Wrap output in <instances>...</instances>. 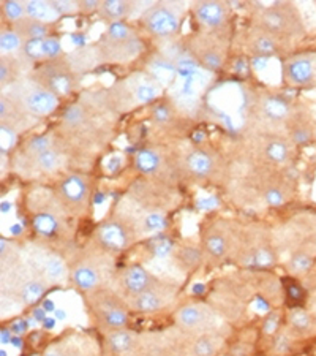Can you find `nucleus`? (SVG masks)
<instances>
[{
    "mask_svg": "<svg viewBox=\"0 0 316 356\" xmlns=\"http://www.w3.org/2000/svg\"><path fill=\"white\" fill-rule=\"evenodd\" d=\"M261 111L272 122H283L291 118V105L280 95H267L261 102Z\"/></svg>",
    "mask_w": 316,
    "mask_h": 356,
    "instance_id": "cd10ccee",
    "label": "nucleus"
},
{
    "mask_svg": "<svg viewBox=\"0 0 316 356\" xmlns=\"http://www.w3.org/2000/svg\"><path fill=\"white\" fill-rule=\"evenodd\" d=\"M264 200L271 206H281L286 201V191L278 184H272L264 191Z\"/></svg>",
    "mask_w": 316,
    "mask_h": 356,
    "instance_id": "ea45409f",
    "label": "nucleus"
},
{
    "mask_svg": "<svg viewBox=\"0 0 316 356\" xmlns=\"http://www.w3.org/2000/svg\"><path fill=\"white\" fill-rule=\"evenodd\" d=\"M19 74V62L11 56H2L0 59V84L5 89V86H11L18 81Z\"/></svg>",
    "mask_w": 316,
    "mask_h": 356,
    "instance_id": "72a5a7b5",
    "label": "nucleus"
},
{
    "mask_svg": "<svg viewBox=\"0 0 316 356\" xmlns=\"http://www.w3.org/2000/svg\"><path fill=\"white\" fill-rule=\"evenodd\" d=\"M277 325H278V314H272L271 317L266 320V326H264V331H266L267 334H271V332L277 331Z\"/></svg>",
    "mask_w": 316,
    "mask_h": 356,
    "instance_id": "de8ad7c7",
    "label": "nucleus"
},
{
    "mask_svg": "<svg viewBox=\"0 0 316 356\" xmlns=\"http://www.w3.org/2000/svg\"><path fill=\"white\" fill-rule=\"evenodd\" d=\"M135 165L142 175L157 176L163 168V157L162 154L153 151V149H142L136 154Z\"/></svg>",
    "mask_w": 316,
    "mask_h": 356,
    "instance_id": "7c9ffc66",
    "label": "nucleus"
},
{
    "mask_svg": "<svg viewBox=\"0 0 316 356\" xmlns=\"http://www.w3.org/2000/svg\"><path fill=\"white\" fill-rule=\"evenodd\" d=\"M162 92L158 79L144 73H136L126 78L113 89L111 103L119 110H128L144 103L153 102Z\"/></svg>",
    "mask_w": 316,
    "mask_h": 356,
    "instance_id": "39448f33",
    "label": "nucleus"
},
{
    "mask_svg": "<svg viewBox=\"0 0 316 356\" xmlns=\"http://www.w3.org/2000/svg\"><path fill=\"white\" fill-rule=\"evenodd\" d=\"M13 29L19 33L21 38L24 40H33V38H46L48 37V26L43 22H38L31 18H22L21 21L13 24Z\"/></svg>",
    "mask_w": 316,
    "mask_h": 356,
    "instance_id": "473e14b6",
    "label": "nucleus"
},
{
    "mask_svg": "<svg viewBox=\"0 0 316 356\" xmlns=\"http://www.w3.org/2000/svg\"><path fill=\"white\" fill-rule=\"evenodd\" d=\"M22 54H24V57L28 60H43L44 59V38L26 40L24 46H22Z\"/></svg>",
    "mask_w": 316,
    "mask_h": 356,
    "instance_id": "e433bc0d",
    "label": "nucleus"
},
{
    "mask_svg": "<svg viewBox=\"0 0 316 356\" xmlns=\"http://www.w3.org/2000/svg\"><path fill=\"white\" fill-rule=\"evenodd\" d=\"M56 7H57V10H59L60 15L78 13L79 2H65V0H60V2H56Z\"/></svg>",
    "mask_w": 316,
    "mask_h": 356,
    "instance_id": "a18cd8bd",
    "label": "nucleus"
},
{
    "mask_svg": "<svg viewBox=\"0 0 316 356\" xmlns=\"http://www.w3.org/2000/svg\"><path fill=\"white\" fill-rule=\"evenodd\" d=\"M185 170L194 179H208L215 171V160L206 151H192L185 157Z\"/></svg>",
    "mask_w": 316,
    "mask_h": 356,
    "instance_id": "4be33fe9",
    "label": "nucleus"
},
{
    "mask_svg": "<svg viewBox=\"0 0 316 356\" xmlns=\"http://www.w3.org/2000/svg\"><path fill=\"white\" fill-rule=\"evenodd\" d=\"M0 149H2V152L8 151V149L15 145V140H16V131L8 127V125L2 124V130H0Z\"/></svg>",
    "mask_w": 316,
    "mask_h": 356,
    "instance_id": "c03bdc74",
    "label": "nucleus"
},
{
    "mask_svg": "<svg viewBox=\"0 0 316 356\" xmlns=\"http://www.w3.org/2000/svg\"><path fill=\"white\" fill-rule=\"evenodd\" d=\"M32 78L56 97H68L78 86V73L73 70L70 62L62 59L46 60L33 72Z\"/></svg>",
    "mask_w": 316,
    "mask_h": 356,
    "instance_id": "423d86ee",
    "label": "nucleus"
},
{
    "mask_svg": "<svg viewBox=\"0 0 316 356\" xmlns=\"http://www.w3.org/2000/svg\"><path fill=\"white\" fill-rule=\"evenodd\" d=\"M33 228L43 238H53L60 232V220L54 212L51 211H40L33 217Z\"/></svg>",
    "mask_w": 316,
    "mask_h": 356,
    "instance_id": "2f4dec72",
    "label": "nucleus"
},
{
    "mask_svg": "<svg viewBox=\"0 0 316 356\" xmlns=\"http://www.w3.org/2000/svg\"><path fill=\"white\" fill-rule=\"evenodd\" d=\"M101 2H95V0H85V2H79V10L90 13V11H99Z\"/></svg>",
    "mask_w": 316,
    "mask_h": 356,
    "instance_id": "09e8293b",
    "label": "nucleus"
},
{
    "mask_svg": "<svg viewBox=\"0 0 316 356\" xmlns=\"http://www.w3.org/2000/svg\"><path fill=\"white\" fill-rule=\"evenodd\" d=\"M283 79L294 88L316 86V53L291 56L283 62Z\"/></svg>",
    "mask_w": 316,
    "mask_h": 356,
    "instance_id": "4468645a",
    "label": "nucleus"
},
{
    "mask_svg": "<svg viewBox=\"0 0 316 356\" xmlns=\"http://www.w3.org/2000/svg\"><path fill=\"white\" fill-rule=\"evenodd\" d=\"M108 269V260L101 255H83L70 268V280L79 291L88 293L105 286Z\"/></svg>",
    "mask_w": 316,
    "mask_h": 356,
    "instance_id": "1a4fd4ad",
    "label": "nucleus"
},
{
    "mask_svg": "<svg viewBox=\"0 0 316 356\" xmlns=\"http://www.w3.org/2000/svg\"><path fill=\"white\" fill-rule=\"evenodd\" d=\"M5 97H8L32 118H46L53 114L59 106V97L51 94L33 78L18 79V81L5 89Z\"/></svg>",
    "mask_w": 316,
    "mask_h": 356,
    "instance_id": "20e7f679",
    "label": "nucleus"
},
{
    "mask_svg": "<svg viewBox=\"0 0 316 356\" xmlns=\"http://www.w3.org/2000/svg\"><path fill=\"white\" fill-rule=\"evenodd\" d=\"M260 26L281 40H297L306 35V24H303L302 15L294 3L277 2L271 7L263 8L258 13Z\"/></svg>",
    "mask_w": 316,
    "mask_h": 356,
    "instance_id": "7ed1b4c3",
    "label": "nucleus"
},
{
    "mask_svg": "<svg viewBox=\"0 0 316 356\" xmlns=\"http://www.w3.org/2000/svg\"><path fill=\"white\" fill-rule=\"evenodd\" d=\"M100 64H126L142 53L144 44L126 22H111L95 44Z\"/></svg>",
    "mask_w": 316,
    "mask_h": 356,
    "instance_id": "f03ea898",
    "label": "nucleus"
},
{
    "mask_svg": "<svg viewBox=\"0 0 316 356\" xmlns=\"http://www.w3.org/2000/svg\"><path fill=\"white\" fill-rule=\"evenodd\" d=\"M292 337L290 331L286 332H281V334H277L275 336V343H274V352L278 353V355H285L290 352V348L292 346Z\"/></svg>",
    "mask_w": 316,
    "mask_h": 356,
    "instance_id": "37998d69",
    "label": "nucleus"
},
{
    "mask_svg": "<svg viewBox=\"0 0 316 356\" xmlns=\"http://www.w3.org/2000/svg\"><path fill=\"white\" fill-rule=\"evenodd\" d=\"M83 298L88 314L100 330L111 332L126 328L130 306L120 293L101 286V289L83 293Z\"/></svg>",
    "mask_w": 316,
    "mask_h": 356,
    "instance_id": "f257e3e1",
    "label": "nucleus"
},
{
    "mask_svg": "<svg viewBox=\"0 0 316 356\" xmlns=\"http://www.w3.org/2000/svg\"><path fill=\"white\" fill-rule=\"evenodd\" d=\"M158 280L160 279L155 277V275L144 266L131 265L128 268H125L124 271L119 274V293L125 298V300H130V298L141 295L142 291L151 289V286L157 284Z\"/></svg>",
    "mask_w": 316,
    "mask_h": 356,
    "instance_id": "dca6fc26",
    "label": "nucleus"
},
{
    "mask_svg": "<svg viewBox=\"0 0 316 356\" xmlns=\"http://www.w3.org/2000/svg\"><path fill=\"white\" fill-rule=\"evenodd\" d=\"M288 331L294 339L312 337L316 334V317L308 309H291L288 312Z\"/></svg>",
    "mask_w": 316,
    "mask_h": 356,
    "instance_id": "412c9836",
    "label": "nucleus"
},
{
    "mask_svg": "<svg viewBox=\"0 0 316 356\" xmlns=\"http://www.w3.org/2000/svg\"><path fill=\"white\" fill-rule=\"evenodd\" d=\"M136 232L138 229L131 222L120 217H113L97 228L95 243L106 254H116V252H124L133 244Z\"/></svg>",
    "mask_w": 316,
    "mask_h": 356,
    "instance_id": "9d476101",
    "label": "nucleus"
},
{
    "mask_svg": "<svg viewBox=\"0 0 316 356\" xmlns=\"http://www.w3.org/2000/svg\"><path fill=\"white\" fill-rule=\"evenodd\" d=\"M135 10V3L128 0H103L99 8L100 18L111 22H120L128 18L131 11Z\"/></svg>",
    "mask_w": 316,
    "mask_h": 356,
    "instance_id": "bb28decb",
    "label": "nucleus"
},
{
    "mask_svg": "<svg viewBox=\"0 0 316 356\" xmlns=\"http://www.w3.org/2000/svg\"><path fill=\"white\" fill-rule=\"evenodd\" d=\"M193 16L198 24L208 32H220L228 26L229 7L225 2H217V0H201L193 5Z\"/></svg>",
    "mask_w": 316,
    "mask_h": 356,
    "instance_id": "2eb2a0df",
    "label": "nucleus"
},
{
    "mask_svg": "<svg viewBox=\"0 0 316 356\" xmlns=\"http://www.w3.org/2000/svg\"><path fill=\"white\" fill-rule=\"evenodd\" d=\"M2 13L10 22L16 24V22L21 21L22 18H26V5H24V2H15V0L3 2Z\"/></svg>",
    "mask_w": 316,
    "mask_h": 356,
    "instance_id": "4c0bfd02",
    "label": "nucleus"
},
{
    "mask_svg": "<svg viewBox=\"0 0 316 356\" xmlns=\"http://www.w3.org/2000/svg\"><path fill=\"white\" fill-rule=\"evenodd\" d=\"M203 245L206 254L214 260H223L233 247V238L225 227L214 225L206 229L203 236Z\"/></svg>",
    "mask_w": 316,
    "mask_h": 356,
    "instance_id": "f3484780",
    "label": "nucleus"
},
{
    "mask_svg": "<svg viewBox=\"0 0 316 356\" xmlns=\"http://www.w3.org/2000/svg\"><path fill=\"white\" fill-rule=\"evenodd\" d=\"M194 46H192V54L194 56L201 65L206 70L215 72L223 64V49L217 46L215 42L209 37L204 38H194Z\"/></svg>",
    "mask_w": 316,
    "mask_h": 356,
    "instance_id": "6ab92c4d",
    "label": "nucleus"
},
{
    "mask_svg": "<svg viewBox=\"0 0 316 356\" xmlns=\"http://www.w3.org/2000/svg\"><path fill=\"white\" fill-rule=\"evenodd\" d=\"M264 157L272 165H286L292 157V151L290 143L285 138H272L264 146Z\"/></svg>",
    "mask_w": 316,
    "mask_h": 356,
    "instance_id": "c756f323",
    "label": "nucleus"
},
{
    "mask_svg": "<svg viewBox=\"0 0 316 356\" xmlns=\"http://www.w3.org/2000/svg\"><path fill=\"white\" fill-rule=\"evenodd\" d=\"M177 285L165 280H158L151 289L142 291L141 295L126 300L130 306V311L140 314H153L168 307L176 300Z\"/></svg>",
    "mask_w": 316,
    "mask_h": 356,
    "instance_id": "ddd939ff",
    "label": "nucleus"
},
{
    "mask_svg": "<svg viewBox=\"0 0 316 356\" xmlns=\"http://www.w3.org/2000/svg\"><path fill=\"white\" fill-rule=\"evenodd\" d=\"M142 27L155 38H171L179 32V13L168 3L151 5L141 16Z\"/></svg>",
    "mask_w": 316,
    "mask_h": 356,
    "instance_id": "f8f14e48",
    "label": "nucleus"
},
{
    "mask_svg": "<svg viewBox=\"0 0 316 356\" xmlns=\"http://www.w3.org/2000/svg\"><path fill=\"white\" fill-rule=\"evenodd\" d=\"M62 43L59 38L56 37H46L44 38V59L54 60L62 57Z\"/></svg>",
    "mask_w": 316,
    "mask_h": 356,
    "instance_id": "a19ab883",
    "label": "nucleus"
},
{
    "mask_svg": "<svg viewBox=\"0 0 316 356\" xmlns=\"http://www.w3.org/2000/svg\"><path fill=\"white\" fill-rule=\"evenodd\" d=\"M26 5V16L31 19H35L43 24L56 22L60 18L59 10L56 7V2H43V0H28Z\"/></svg>",
    "mask_w": 316,
    "mask_h": 356,
    "instance_id": "a878e982",
    "label": "nucleus"
},
{
    "mask_svg": "<svg viewBox=\"0 0 316 356\" xmlns=\"http://www.w3.org/2000/svg\"><path fill=\"white\" fill-rule=\"evenodd\" d=\"M223 346V339L218 332H204L194 336L185 347L187 356H215Z\"/></svg>",
    "mask_w": 316,
    "mask_h": 356,
    "instance_id": "5701e85b",
    "label": "nucleus"
},
{
    "mask_svg": "<svg viewBox=\"0 0 316 356\" xmlns=\"http://www.w3.org/2000/svg\"><path fill=\"white\" fill-rule=\"evenodd\" d=\"M176 257L177 260H179L181 266L183 268L185 266L187 269H194L201 265V260H203V254L197 249V247H192V245H187V247H182L176 252Z\"/></svg>",
    "mask_w": 316,
    "mask_h": 356,
    "instance_id": "c9c22d12",
    "label": "nucleus"
},
{
    "mask_svg": "<svg viewBox=\"0 0 316 356\" xmlns=\"http://www.w3.org/2000/svg\"><path fill=\"white\" fill-rule=\"evenodd\" d=\"M312 263H313L312 255L307 254V252H297V254L291 257V260L288 263V268H290L291 273L302 274V273L308 271L310 266H312Z\"/></svg>",
    "mask_w": 316,
    "mask_h": 356,
    "instance_id": "58836bf2",
    "label": "nucleus"
},
{
    "mask_svg": "<svg viewBox=\"0 0 316 356\" xmlns=\"http://www.w3.org/2000/svg\"><path fill=\"white\" fill-rule=\"evenodd\" d=\"M138 343H140V336L126 328L106 334V348L114 356H135Z\"/></svg>",
    "mask_w": 316,
    "mask_h": 356,
    "instance_id": "aec40b11",
    "label": "nucleus"
},
{
    "mask_svg": "<svg viewBox=\"0 0 316 356\" xmlns=\"http://www.w3.org/2000/svg\"><path fill=\"white\" fill-rule=\"evenodd\" d=\"M22 46H24V40L15 29H10V31H2L0 33V51H2V56H13L18 51H22Z\"/></svg>",
    "mask_w": 316,
    "mask_h": 356,
    "instance_id": "f704fd0d",
    "label": "nucleus"
},
{
    "mask_svg": "<svg viewBox=\"0 0 316 356\" xmlns=\"http://www.w3.org/2000/svg\"><path fill=\"white\" fill-rule=\"evenodd\" d=\"M26 265L46 284H63L70 279V269L62 258L43 245H28L22 252Z\"/></svg>",
    "mask_w": 316,
    "mask_h": 356,
    "instance_id": "0eeeda50",
    "label": "nucleus"
},
{
    "mask_svg": "<svg viewBox=\"0 0 316 356\" xmlns=\"http://www.w3.org/2000/svg\"><path fill=\"white\" fill-rule=\"evenodd\" d=\"M177 330L183 334H204V332H217L220 328L222 318L214 307L204 302H187L177 309L174 315Z\"/></svg>",
    "mask_w": 316,
    "mask_h": 356,
    "instance_id": "6e6552de",
    "label": "nucleus"
},
{
    "mask_svg": "<svg viewBox=\"0 0 316 356\" xmlns=\"http://www.w3.org/2000/svg\"><path fill=\"white\" fill-rule=\"evenodd\" d=\"M308 311L312 312L315 317H316V290L312 293V295H310V298H308Z\"/></svg>",
    "mask_w": 316,
    "mask_h": 356,
    "instance_id": "8fccbe9b",
    "label": "nucleus"
},
{
    "mask_svg": "<svg viewBox=\"0 0 316 356\" xmlns=\"http://www.w3.org/2000/svg\"><path fill=\"white\" fill-rule=\"evenodd\" d=\"M28 162H31L33 166L38 171H42V173L46 175H51V173H56L57 170L60 168L65 162V157H63V154L57 149L56 146L46 149V151L40 152L38 156L32 157V159H27Z\"/></svg>",
    "mask_w": 316,
    "mask_h": 356,
    "instance_id": "c85d7f7f",
    "label": "nucleus"
},
{
    "mask_svg": "<svg viewBox=\"0 0 316 356\" xmlns=\"http://www.w3.org/2000/svg\"><path fill=\"white\" fill-rule=\"evenodd\" d=\"M153 116H155V119L158 120V122H165V120H168L169 119V110L166 106H163V105H160V106H157L155 108V111H153Z\"/></svg>",
    "mask_w": 316,
    "mask_h": 356,
    "instance_id": "49530a36",
    "label": "nucleus"
},
{
    "mask_svg": "<svg viewBox=\"0 0 316 356\" xmlns=\"http://www.w3.org/2000/svg\"><path fill=\"white\" fill-rule=\"evenodd\" d=\"M31 118V114L22 110L18 103L2 94V99H0V119H2V124L18 131L19 129L26 127Z\"/></svg>",
    "mask_w": 316,
    "mask_h": 356,
    "instance_id": "393cba45",
    "label": "nucleus"
},
{
    "mask_svg": "<svg viewBox=\"0 0 316 356\" xmlns=\"http://www.w3.org/2000/svg\"><path fill=\"white\" fill-rule=\"evenodd\" d=\"M172 250H174V244L168 238H160L152 244V255L157 258H168Z\"/></svg>",
    "mask_w": 316,
    "mask_h": 356,
    "instance_id": "79ce46f5",
    "label": "nucleus"
},
{
    "mask_svg": "<svg viewBox=\"0 0 316 356\" xmlns=\"http://www.w3.org/2000/svg\"><path fill=\"white\" fill-rule=\"evenodd\" d=\"M57 203L68 214H83L89 206L90 186L84 176L72 173L67 175L57 186Z\"/></svg>",
    "mask_w": 316,
    "mask_h": 356,
    "instance_id": "9b49d317",
    "label": "nucleus"
},
{
    "mask_svg": "<svg viewBox=\"0 0 316 356\" xmlns=\"http://www.w3.org/2000/svg\"><path fill=\"white\" fill-rule=\"evenodd\" d=\"M249 48L258 57H271L278 53L280 40L261 27L253 29L249 37Z\"/></svg>",
    "mask_w": 316,
    "mask_h": 356,
    "instance_id": "b1692460",
    "label": "nucleus"
},
{
    "mask_svg": "<svg viewBox=\"0 0 316 356\" xmlns=\"http://www.w3.org/2000/svg\"><path fill=\"white\" fill-rule=\"evenodd\" d=\"M43 356H97L94 343L84 336H72L54 342L44 350Z\"/></svg>",
    "mask_w": 316,
    "mask_h": 356,
    "instance_id": "a211bd4d",
    "label": "nucleus"
}]
</instances>
